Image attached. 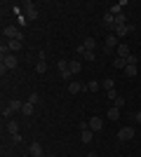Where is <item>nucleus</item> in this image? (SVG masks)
Masks as SVG:
<instances>
[{
  "instance_id": "f257e3e1",
  "label": "nucleus",
  "mask_w": 141,
  "mask_h": 157,
  "mask_svg": "<svg viewBox=\"0 0 141 157\" xmlns=\"http://www.w3.org/2000/svg\"><path fill=\"white\" fill-rule=\"evenodd\" d=\"M2 33H5V38H10V40H24V33H21L17 26H5Z\"/></svg>"
},
{
  "instance_id": "f03ea898",
  "label": "nucleus",
  "mask_w": 141,
  "mask_h": 157,
  "mask_svg": "<svg viewBox=\"0 0 141 157\" xmlns=\"http://www.w3.org/2000/svg\"><path fill=\"white\" fill-rule=\"evenodd\" d=\"M24 12H26V19L28 21H35V19H38V10H35V5L31 2V0L24 2Z\"/></svg>"
},
{
  "instance_id": "7ed1b4c3",
  "label": "nucleus",
  "mask_w": 141,
  "mask_h": 157,
  "mask_svg": "<svg viewBox=\"0 0 141 157\" xmlns=\"http://www.w3.org/2000/svg\"><path fill=\"white\" fill-rule=\"evenodd\" d=\"M57 66H59V73H61V78H64V80H71V78H73V73H71V61H64V59H61Z\"/></svg>"
},
{
  "instance_id": "20e7f679",
  "label": "nucleus",
  "mask_w": 141,
  "mask_h": 157,
  "mask_svg": "<svg viewBox=\"0 0 141 157\" xmlns=\"http://www.w3.org/2000/svg\"><path fill=\"white\" fill-rule=\"evenodd\" d=\"M115 45H118V35H115V33L106 35V40H104V52H106V54H111Z\"/></svg>"
},
{
  "instance_id": "39448f33",
  "label": "nucleus",
  "mask_w": 141,
  "mask_h": 157,
  "mask_svg": "<svg viewBox=\"0 0 141 157\" xmlns=\"http://www.w3.org/2000/svg\"><path fill=\"white\" fill-rule=\"evenodd\" d=\"M129 138H134V129L132 127H122L118 131V141H129Z\"/></svg>"
},
{
  "instance_id": "423d86ee",
  "label": "nucleus",
  "mask_w": 141,
  "mask_h": 157,
  "mask_svg": "<svg viewBox=\"0 0 141 157\" xmlns=\"http://www.w3.org/2000/svg\"><path fill=\"white\" fill-rule=\"evenodd\" d=\"M2 63H5L7 71H12V68H17V66H19V61H17V56H14V54H7V56H2Z\"/></svg>"
},
{
  "instance_id": "0eeeda50",
  "label": "nucleus",
  "mask_w": 141,
  "mask_h": 157,
  "mask_svg": "<svg viewBox=\"0 0 141 157\" xmlns=\"http://www.w3.org/2000/svg\"><path fill=\"white\" fill-rule=\"evenodd\" d=\"M113 28H115V35H118V38H125L127 33L134 31V26H127V24H125V26H113Z\"/></svg>"
},
{
  "instance_id": "6e6552de",
  "label": "nucleus",
  "mask_w": 141,
  "mask_h": 157,
  "mask_svg": "<svg viewBox=\"0 0 141 157\" xmlns=\"http://www.w3.org/2000/svg\"><path fill=\"white\" fill-rule=\"evenodd\" d=\"M87 124H89V129H92V131H101V127H104V120H101V117H89Z\"/></svg>"
},
{
  "instance_id": "1a4fd4ad",
  "label": "nucleus",
  "mask_w": 141,
  "mask_h": 157,
  "mask_svg": "<svg viewBox=\"0 0 141 157\" xmlns=\"http://www.w3.org/2000/svg\"><path fill=\"white\" fill-rule=\"evenodd\" d=\"M82 89H87V85H82V82H68V92L71 94H80Z\"/></svg>"
},
{
  "instance_id": "9d476101",
  "label": "nucleus",
  "mask_w": 141,
  "mask_h": 157,
  "mask_svg": "<svg viewBox=\"0 0 141 157\" xmlns=\"http://www.w3.org/2000/svg\"><path fill=\"white\" fill-rule=\"evenodd\" d=\"M92 138H94V131L92 129H82L80 131V141H82V143H92Z\"/></svg>"
},
{
  "instance_id": "9b49d317",
  "label": "nucleus",
  "mask_w": 141,
  "mask_h": 157,
  "mask_svg": "<svg viewBox=\"0 0 141 157\" xmlns=\"http://www.w3.org/2000/svg\"><path fill=\"white\" fill-rule=\"evenodd\" d=\"M28 152H31V157H42V145L40 143H31Z\"/></svg>"
},
{
  "instance_id": "f8f14e48",
  "label": "nucleus",
  "mask_w": 141,
  "mask_h": 157,
  "mask_svg": "<svg viewBox=\"0 0 141 157\" xmlns=\"http://www.w3.org/2000/svg\"><path fill=\"white\" fill-rule=\"evenodd\" d=\"M7 131H10L12 136H17V134H19V122H17V120H10V122H7Z\"/></svg>"
},
{
  "instance_id": "ddd939ff",
  "label": "nucleus",
  "mask_w": 141,
  "mask_h": 157,
  "mask_svg": "<svg viewBox=\"0 0 141 157\" xmlns=\"http://www.w3.org/2000/svg\"><path fill=\"white\" fill-rule=\"evenodd\" d=\"M129 54H132V52H129L127 45H118V56H120V59H127Z\"/></svg>"
},
{
  "instance_id": "4468645a",
  "label": "nucleus",
  "mask_w": 141,
  "mask_h": 157,
  "mask_svg": "<svg viewBox=\"0 0 141 157\" xmlns=\"http://www.w3.org/2000/svg\"><path fill=\"white\" fill-rule=\"evenodd\" d=\"M7 45H10V52H19L21 47H24V45H21V40H10Z\"/></svg>"
},
{
  "instance_id": "2eb2a0df",
  "label": "nucleus",
  "mask_w": 141,
  "mask_h": 157,
  "mask_svg": "<svg viewBox=\"0 0 141 157\" xmlns=\"http://www.w3.org/2000/svg\"><path fill=\"white\" fill-rule=\"evenodd\" d=\"M108 120H120V108H108Z\"/></svg>"
},
{
  "instance_id": "dca6fc26",
  "label": "nucleus",
  "mask_w": 141,
  "mask_h": 157,
  "mask_svg": "<svg viewBox=\"0 0 141 157\" xmlns=\"http://www.w3.org/2000/svg\"><path fill=\"white\" fill-rule=\"evenodd\" d=\"M104 24H106V26H115V14L106 12V14H104Z\"/></svg>"
},
{
  "instance_id": "f3484780",
  "label": "nucleus",
  "mask_w": 141,
  "mask_h": 157,
  "mask_svg": "<svg viewBox=\"0 0 141 157\" xmlns=\"http://www.w3.org/2000/svg\"><path fill=\"white\" fill-rule=\"evenodd\" d=\"M82 45H85V49H87V52H94V47H96V40H94V38H87L85 42H82Z\"/></svg>"
},
{
  "instance_id": "a211bd4d",
  "label": "nucleus",
  "mask_w": 141,
  "mask_h": 157,
  "mask_svg": "<svg viewBox=\"0 0 141 157\" xmlns=\"http://www.w3.org/2000/svg\"><path fill=\"white\" fill-rule=\"evenodd\" d=\"M125 24H127V17H125V12L115 14V26H125Z\"/></svg>"
},
{
  "instance_id": "6ab92c4d",
  "label": "nucleus",
  "mask_w": 141,
  "mask_h": 157,
  "mask_svg": "<svg viewBox=\"0 0 141 157\" xmlns=\"http://www.w3.org/2000/svg\"><path fill=\"white\" fill-rule=\"evenodd\" d=\"M33 110H35V105L28 103V101L24 103V108H21V113H24V115H33Z\"/></svg>"
},
{
  "instance_id": "aec40b11",
  "label": "nucleus",
  "mask_w": 141,
  "mask_h": 157,
  "mask_svg": "<svg viewBox=\"0 0 141 157\" xmlns=\"http://www.w3.org/2000/svg\"><path fill=\"white\" fill-rule=\"evenodd\" d=\"M10 108L17 113V110H21V108H24V103H21V101H17V98H12V101H10Z\"/></svg>"
},
{
  "instance_id": "412c9836",
  "label": "nucleus",
  "mask_w": 141,
  "mask_h": 157,
  "mask_svg": "<svg viewBox=\"0 0 141 157\" xmlns=\"http://www.w3.org/2000/svg\"><path fill=\"white\" fill-rule=\"evenodd\" d=\"M35 71L40 73V75H42V73L47 71V63H45V59H40V61H38V63H35Z\"/></svg>"
},
{
  "instance_id": "4be33fe9",
  "label": "nucleus",
  "mask_w": 141,
  "mask_h": 157,
  "mask_svg": "<svg viewBox=\"0 0 141 157\" xmlns=\"http://www.w3.org/2000/svg\"><path fill=\"white\" fill-rule=\"evenodd\" d=\"M113 66H115V68H127V61H125V59H120V56H115Z\"/></svg>"
},
{
  "instance_id": "5701e85b",
  "label": "nucleus",
  "mask_w": 141,
  "mask_h": 157,
  "mask_svg": "<svg viewBox=\"0 0 141 157\" xmlns=\"http://www.w3.org/2000/svg\"><path fill=\"white\" fill-rule=\"evenodd\" d=\"M99 87H101V82H96V80L87 82V89H89V92H99Z\"/></svg>"
},
{
  "instance_id": "b1692460",
  "label": "nucleus",
  "mask_w": 141,
  "mask_h": 157,
  "mask_svg": "<svg viewBox=\"0 0 141 157\" xmlns=\"http://www.w3.org/2000/svg\"><path fill=\"white\" fill-rule=\"evenodd\" d=\"M80 68H82L80 61H71V73H73V75H75V73H80Z\"/></svg>"
},
{
  "instance_id": "393cba45",
  "label": "nucleus",
  "mask_w": 141,
  "mask_h": 157,
  "mask_svg": "<svg viewBox=\"0 0 141 157\" xmlns=\"http://www.w3.org/2000/svg\"><path fill=\"white\" fill-rule=\"evenodd\" d=\"M12 108H10V103H7V105H2V117H7V120H10V117H12Z\"/></svg>"
},
{
  "instance_id": "a878e982",
  "label": "nucleus",
  "mask_w": 141,
  "mask_h": 157,
  "mask_svg": "<svg viewBox=\"0 0 141 157\" xmlns=\"http://www.w3.org/2000/svg\"><path fill=\"white\" fill-rule=\"evenodd\" d=\"M113 85H115V80H111V78H108V80H104V82H101V87H104L106 92H108V89H113Z\"/></svg>"
},
{
  "instance_id": "bb28decb",
  "label": "nucleus",
  "mask_w": 141,
  "mask_h": 157,
  "mask_svg": "<svg viewBox=\"0 0 141 157\" xmlns=\"http://www.w3.org/2000/svg\"><path fill=\"white\" fill-rule=\"evenodd\" d=\"M125 75H127V78H134L136 75V66H127V68H125Z\"/></svg>"
},
{
  "instance_id": "cd10ccee",
  "label": "nucleus",
  "mask_w": 141,
  "mask_h": 157,
  "mask_svg": "<svg viewBox=\"0 0 141 157\" xmlns=\"http://www.w3.org/2000/svg\"><path fill=\"white\" fill-rule=\"evenodd\" d=\"M38 101H40V96H38V94H35V92L31 94V96H28V103H33V105H35V103H38Z\"/></svg>"
},
{
  "instance_id": "c85d7f7f",
  "label": "nucleus",
  "mask_w": 141,
  "mask_h": 157,
  "mask_svg": "<svg viewBox=\"0 0 141 157\" xmlns=\"http://www.w3.org/2000/svg\"><path fill=\"white\" fill-rule=\"evenodd\" d=\"M125 61H127V66H136V56H134V54H129Z\"/></svg>"
},
{
  "instance_id": "c756f323",
  "label": "nucleus",
  "mask_w": 141,
  "mask_h": 157,
  "mask_svg": "<svg viewBox=\"0 0 141 157\" xmlns=\"http://www.w3.org/2000/svg\"><path fill=\"white\" fill-rule=\"evenodd\" d=\"M113 103H115V108H122V105H125V98H122V96H118V98L113 101Z\"/></svg>"
},
{
  "instance_id": "7c9ffc66",
  "label": "nucleus",
  "mask_w": 141,
  "mask_h": 157,
  "mask_svg": "<svg viewBox=\"0 0 141 157\" xmlns=\"http://www.w3.org/2000/svg\"><path fill=\"white\" fill-rule=\"evenodd\" d=\"M108 98H111V101H115V98H118V92H115V89H108Z\"/></svg>"
},
{
  "instance_id": "2f4dec72",
  "label": "nucleus",
  "mask_w": 141,
  "mask_h": 157,
  "mask_svg": "<svg viewBox=\"0 0 141 157\" xmlns=\"http://www.w3.org/2000/svg\"><path fill=\"white\" fill-rule=\"evenodd\" d=\"M82 59H87V61H94V52H85V56Z\"/></svg>"
},
{
  "instance_id": "473e14b6",
  "label": "nucleus",
  "mask_w": 141,
  "mask_h": 157,
  "mask_svg": "<svg viewBox=\"0 0 141 157\" xmlns=\"http://www.w3.org/2000/svg\"><path fill=\"white\" fill-rule=\"evenodd\" d=\"M85 52H87V49H85V45H78V54H80V56H85Z\"/></svg>"
},
{
  "instance_id": "72a5a7b5",
  "label": "nucleus",
  "mask_w": 141,
  "mask_h": 157,
  "mask_svg": "<svg viewBox=\"0 0 141 157\" xmlns=\"http://www.w3.org/2000/svg\"><path fill=\"white\" fill-rule=\"evenodd\" d=\"M134 120H136V122L141 124V110H139V113H134Z\"/></svg>"
},
{
  "instance_id": "f704fd0d",
  "label": "nucleus",
  "mask_w": 141,
  "mask_h": 157,
  "mask_svg": "<svg viewBox=\"0 0 141 157\" xmlns=\"http://www.w3.org/2000/svg\"><path fill=\"white\" fill-rule=\"evenodd\" d=\"M87 157H99V155H96V152H89V155Z\"/></svg>"
},
{
  "instance_id": "c9c22d12",
  "label": "nucleus",
  "mask_w": 141,
  "mask_h": 157,
  "mask_svg": "<svg viewBox=\"0 0 141 157\" xmlns=\"http://www.w3.org/2000/svg\"><path fill=\"white\" fill-rule=\"evenodd\" d=\"M47 157H54V155H47Z\"/></svg>"
}]
</instances>
